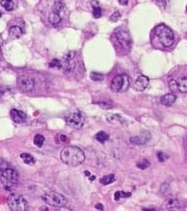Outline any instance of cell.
Listing matches in <instances>:
<instances>
[{"label": "cell", "instance_id": "cell-1", "mask_svg": "<svg viewBox=\"0 0 187 211\" xmlns=\"http://www.w3.org/2000/svg\"><path fill=\"white\" fill-rule=\"evenodd\" d=\"M61 161L70 166H78L84 162L85 155L81 149L71 145L61 150L60 154Z\"/></svg>", "mask_w": 187, "mask_h": 211}, {"label": "cell", "instance_id": "cell-2", "mask_svg": "<svg viewBox=\"0 0 187 211\" xmlns=\"http://www.w3.org/2000/svg\"><path fill=\"white\" fill-rule=\"evenodd\" d=\"M19 179V174L15 170L12 168L4 169L0 176V181L3 187L8 191H12L16 187Z\"/></svg>", "mask_w": 187, "mask_h": 211}, {"label": "cell", "instance_id": "cell-3", "mask_svg": "<svg viewBox=\"0 0 187 211\" xmlns=\"http://www.w3.org/2000/svg\"><path fill=\"white\" fill-rule=\"evenodd\" d=\"M155 33L160 42L165 47H170L174 43V34L170 28L163 24L159 25L155 28Z\"/></svg>", "mask_w": 187, "mask_h": 211}, {"label": "cell", "instance_id": "cell-4", "mask_svg": "<svg viewBox=\"0 0 187 211\" xmlns=\"http://www.w3.org/2000/svg\"><path fill=\"white\" fill-rule=\"evenodd\" d=\"M42 199L48 205L56 208L65 207L68 204L67 198L59 193L55 191L46 193L42 196Z\"/></svg>", "mask_w": 187, "mask_h": 211}, {"label": "cell", "instance_id": "cell-5", "mask_svg": "<svg viewBox=\"0 0 187 211\" xmlns=\"http://www.w3.org/2000/svg\"><path fill=\"white\" fill-rule=\"evenodd\" d=\"M111 90L114 92H123L129 89L130 79L126 74L118 75L114 78L111 82Z\"/></svg>", "mask_w": 187, "mask_h": 211}, {"label": "cell", "instance_id": "cell-6", "mask_svg": "<svg viewBox=\"0 0 187 211\" xmlns=\"http://www.w3.org/2000/svg\"><path fill=\"white\" fill-rule=\"evenodd\" d=\"M8 204L13 211H25L27 209V202L23 196L19 194H11L8 198Z\"/></svg>", "mask_w": 187, "mask_h": 211}, {"label": "cell", "instance_id": "cell-7", "mask_svg": "<svg viewBox=\"0 0 187 211\" xmlns=\"http://www.w3.org/2000/svg\"><path fill=\"white\" fill-rule=\"evenodd\" d=\"M112 38L115 43H117L123 50L128 49L131 44V38L127 32L123 29H117L112 34Z\"/></svg>", "mask_w": 187, "mask_h": 211}, {"label": "cell", "instance_id": "cell-8", "mask_svg": "<svg viewBox=\"0 0 187 211\" xmlns=\"http://www.w3.org/2000/svg\"><path fill=\"white\" fill-rule=\"evenodd\" d=\"M67 124L74 129L81 128L84 124V118L79 112H73L65 118Z\"/></svg>", "mask_w": 187, "mask_h": 211}, {"label": "cell", "instance_id": "cell-9", "mask_svg": "<svg viewBox=\"0 0 187 211\" xmlns=\"http://www.w3.org/2000/svg\"><path fill=\"white\" fill-rule=\"evenodd\" d=\"M17 84L19 88L25 92H32L35 88V81L28 76H20L17 79Z\"/></svg>", "mask_w": 187, "mask_h": 211}, {"label": "cell", "instance_id": "cell-10", "mask_svg": "<svg viewBox=\"0 0 187 211\" xmlns=\"http://www.w3.org/2000/svg\"><path fill=\"white\" fill-rule=\"evenodd\" d=\"M180 209V204L175 198H169L163 202L161 206V210L167 211L179 210Z\"/></svg>", "mask_w": 187, "mask_h": 211}, {"label": "cell", "instance_id": "cell-11", "mask_svg": "<svg viewBox=\"0 0 187 211\" xmlns=\"http://www.w3.org/2000/svg\"><path fill=\"white\" fill-rule=\"evenodd\" d=\"M149 82V79L146 76L140 75L135 80L133 85V88L135 90L139 91V92H143L148 86Z\"/></svg>", "mask_w": 187, "mask_h": 211}, {"label": "cell", "instance_id": "cell-12", "mask_svg": "<svg viewBox=\"0 0 187 211\" xmlns=\"http://www.w3.org/2000/svg\"><path fill=\"white\" fill-rule=\"evenodd\" d=\"M74 52H70L64 56L65 59V64H64V70L68 72H71L74 70L76 67V63L74 60V57L75 55Z\"/></svg>", "mask_w": 187, "mask_h": 211}, {"label": "cell", "instance_id": "cell-13", "mask_svg": "<svg viewBox=\"0 0 187 211\" xmlns=\"http://www.w3.org/2000/svg\"><path fill=\"white\" fill-rule=\"evenodd\" d=\"M10 117L12 121L16 123H21L26 121L27 115L23 111L14 109L10 112Z\"/></svg>", "mask_w": 187, "mask_h": 211}, {"label": "cell", "instance_id": "cell-14", "mask_svg": "<svg viewBox=\"0 0 187 211\" xmlns=\"http://www.w3.org/2000/svg\"><path fill=\"white\" fill-rule=\"evenodd\" d=\"M175 100H176V96L174 94H167L161 97V103L165 106L170 107L173 105Z\"/></svg>", "mask_w": 187, "mask_h": 211}, {"label": "cell", "instance_id": "cell-15", "mask_svg": "<svg viewBox=\"0 0 187 211\" xmlns=\"http://www.w3.org/2000/svg\"><path fill=\"white\" fill-rule=\"evenodd\" d=\"M150 139V137L148 138V136L145 134V135L142 136H135L132 137L130 138V142L133 145H144L146 142H147Z\"/></svg>", "mask_w": 187, "mask_h": 211}, {"label": "cell", "instance_id": "cell-16", "mask_svg": "<svg viewBox=\"0 0 187 211\" xmlns=\"http://www.w3.org/2000/svg\"><path fill=\"white\" fill-rule=\"evenodd\" d=\"M23 35V31L22 29L18 26H12L9 29V35L11 38L18 39L21 37Z\"/></svg>", "mask_w": 187, "mask_h": 211}, {"label": "cell", "instance_id": "cell-17", "mask_svg": "<svg viewBox=\"0 0 187 211\" xmlns=\"http://www.w3.org/2000/svg\"><path fill=\"white\" fill-rule=\"evenodd\" d=\"M177 85H178V90L180 91L182 93H186L187 91V82H186V78L183 77L180 78L178 79Z\"/></svg>", "mask_w": 187, "mask_h": 211}, {"label": "cell", "instance_id": "cell-18", "mask_svg": "<svg viewBox=\"0 0 187 211\" xmlns=\"http://www.w3.org/2000/svg\"><path fill=\"white\" fill-rule=\"evenodd\" d=\"M49 21L52 25H57L61 21V14L51 12L49 16Z\"/></svg>", "mask_w": 187, "mask_h": 211}, {"label": "cell", "instance_id": "cell-19", "mask_svg": "<svg viewBox=\"0 0 187 211\" xmlns=\"http://www.w3.org/2000/svg\"><path fill=\"white\" fill-rule=\"evenodd\" d=\"M115 174H109V175H106L101 178V179H100V183H101L102 185H108L112 183L113 182L115 181Z\"/></svg>", "mask_w": 187, "mask_h": 211}, {"label": "cell", "instance_id": "cell-20", "mask_svg": "<svg viewBox=\"0 0 187 211\" xmlns=\"http://www.w3.org/2000/svg\"><path fill=\"white\" fill-rule=\"evenodd\" d=\"M109 139L108 134H106L104 131H100L96 135H95V139L100 143L104 144L106 141H108Z\"/></svg>", "mask_w": 187, "mask_h": 211}, {"label": "cell", "instance_id": "cell-21", "mask_svg": "<svg viewBox=\"0 0 187 211\" xmlns=\"http://www.w3.org/2000/svg\"><path fill=\"white\" fill-rule=\"evenodd\" d=\"M1 6L4 8L6 11H12L14 9V2L12 0H2L1 2Z\"/></svg>", "mask_w": 187, "mask_h": 211}, {"label": "cell", "instance_id": "cell-22", "mask_svg": "<svg viewBox=\"0 0 187 211\" xmlns=\"http://www.w3.org/2000/svg\"><path fill=\"white\" fill-rule=\"evenodd\" d=\"M21 158L23 159V162L27 164H34L35 163V159L34 157L29 154H22L20 155Z\"/></svg>", "mask_w": 187, "mask_h": 211}, {"label": "cell", "instance_id": "cell-23", "mask_svg": "<svg viewBox=\"0 0 187 211\" xmlns=\"http://www.w3.org/2000/svg\"><path fill=\"white\" fill-rule=\"evenodd\" d=\"M63 10V5L61 2H55L53 6L52 12L61 14Z\"/></svg>", "mask_w": 187, "mask_h": 211}, {"label": "cell", "instance_id": "cell-24", "mask_svg": "<svg viewBox=\"0 0 187 211\" xmlns=\"http://www.w3.org/2000/svg\"><path fill=\"white\" fill-rule=\"evenodd\" d=\"M44 137L42 134H36L34 137V143L38 147H42V145L44 143Z\"/></svg>", "mask_w": 187, "mask_h": 211}, {"label": "cell", "instance_id": "cell-25", "mask_svg": "<svg viewBox=\"0 0 187 211\" xmlns=\"http://www.w3.org/2000/svg\"><path fill=\"white\" fill-rule=\"evenodd\" d=\"M131 195V194L129 192H124L123 191H116L115 194V200L116 201H118L120 198H128V197H130Z\"/></svg>", "mask_w": 187, "mask_h": 211}, {"label": "cell", "instance_id": "cell-26", "mask_svg": "<svg viewBox=\"0 0 187 211\" xmlns=\"http://www.w3.org/2000/svg\"><path fill=\"white\" fill-rule=\"evenodd\" d=\"M91 79L95 82H101L104 80V75L97 72L91 73Z\"/></svg>", "mask_w": 187, "mask_h": 211}, {"label": "cell", "instance_id": "cell-27", "mask_svg": "<svg viewBox=\"0 0 187 211\" xmlns=\"http://www.w3.org/2000/svg\"><path fill=\"white\" fill-rule=\"evenodd\" d=\"M136 166L138 168L142 169V170H145L146 168H148V167L150 166V162L147 160V159H142V160L139 161L137 163Z\"/></svg>", "mask_w": 187, "mask_h": 211}, {"label": "cell", "instance_id": "cell-28", "mask_svg": "<svg viewBox=\"0 0 187 211\" xmlns=\"http://www.w3.org/2000/svg\"><path fill=\"white\" fill-rule=\"evenodd\" d=\"M169 87H170V89L172 92H176L178 90L177 82L174 80V79L170 80V82H169Z\"/></svg>", "mask_w": 187, "mask_h": 211}, {"label": "cell", "instance_id": "cell-29", "mask_svg": "<svg viewBox=\"0 0 187 211\" xmlns=\"http://www.w3.org/2000/svg\"><path fill=\"white\" fill-rule=\"evenodd\" d=\"M157 158H158L159 161L161 162H164L169 158V156L166 154H165V153L162 151H159L158 153H157Z\"/></svg>", "mask_w": 187, "mask_h": 211}, {"label": "cell", "instance_id": "cell-30", "mask_svg": "<svg viewBox=\"0 0 187 211\" xmlns=\"http://www.w3.org/2000/svg\"><path fill=\"white\" fill-rule=\"evenodd\" d=\"M93 16L95 19H99L101 16V9L99 6H93Z\"/></svg>", "mask_w": 187, "mask_h": 211}, {"label": "cell", "instance_id": "cell-31", "mask_svg": "<svg viewBox=\"0 0 187 211\" xmlns=\"http://www.w3.org/2000/svg\"><path fill=\"white\" fill-rule=\"evenodd\" d=\"M50 67H57L58 69H61L62 67V65L61 63V61L58 59H53L50 62L49 64Z\"/></svg>", "mask_w": 187, "mask_h": 211}, {"label": "cell", "instance_id": "cell-32", "mask_svg": "<svg viewBox=\"0 0 187 211\" xmlns=\"http://www.w3.org/2000/svg\"><path fill=\"white\" fill-rule=\"evenodd\" d=\"M120 18V14L119 12H115L110 16V20L112 22H117Z\"/></svg>", "mask_w": 187, "mask_h": 211}, {"label": "cell", "instance_id": "cell-33", "mask_svg": "<svg viewBox=\"0 0 187 211\" xmlns=\"http://www.w3.org/2000/svg\"><path fill=\"white\" fill-rule=\"evenodd\" d=\"M99 105L104 110H109V109L112 107V105L110 103H107V102H102V103H99Z\"/></svg>", "mask_w": 187, "mask_h": 211}, {"label": "cell", "instance_id": "cell-34", "mask_svg": "<svg viewBox=\"0 0 187 211\" xmlns=\"http://www.w3.org/2000/svg\"><path fill=\"white\" fill-rule=\"evenodd\" d=\"M119 3L123 6H127L128 3V0H119Z\"/></svg>", "mask_w": 187, "mask_h": 211}, {"label": "cell", "instance_id": "cell-35", "mask_svg": "<svg viewBox=\"0 0 187 211\" xmlns=\"http://www.w3.org/2000/svg\"><path fill=\"white\" fill-rule=\"evenodd\" d=\"M95 208L98 210H103L104 209V206L101 204H98L96 206H95Z\"/></svg>", "mask_w": 187, "mask_h": 211}, {"label": "cell", "instance_id": "cell-36", "mask_svg": "<svg viewBox=\"0 0 187 211\" xmlns=\"http://www.w3.org/2000/svg\"><path fill=\"white\" fill-rule=\"evenodd\" d=\"M60 139H61V141H65L66 139H67V138H66L65 135H61V136L60 137Z\"/></svg>", "mask_w": 187, "mask_h": 211}, {"label": "cell", "instance_id": "cell-37", "mask_svg": "<svg viewBox=\"0 0 187 211\" xmlns=\"http://www.w3.org/2000/svg\"><path fill=\"white\" fill-rule=\"evenodd\" d=\"M3 39H2V38L1 37V36H0V48H1V47H2V46L3 44Z\"/></svg>", "mask_w": 187, "mask_h": 211}, {"label": "cell", "instance_id": "cell-38", "mask_svg": "<svg viewBox=\"0 0 187 211\" xmlns=\"http://www.w3.org/2000/svg\"><path fill=\"white\" fill-rule=\"evenodd\" d=\"M84 173H85L86 176H88V177H89V176H90V175H91V173L89 172V171H85V172H84Z\"/></svg>", "mask_w": 187, "mask_h": 211}, {"label": "cell", "instance_id": "cell-39", "mask_svg": "<svg viewBox=\"0 0 187 211\" xmlns=\"http://www.w3.org/2000/svg\"><path fill=\"white\" fill-rule=\"evenodd\" d=\"M95 179V176H93V177H91L89 179H90V181H94Z\"/></svg>", "mask_w": 187, "mask_h": 211}, {"label": "cell", "instance_id": "cell-40", "mask_svg": "<svg viewBox=\"0 0 187 211\" xmlns=\"http://www.w3.org/2000/svg\"><path fill=\"white\" fill-rule=\"evenodd\" d=\"M1 16H2V13L0 12V17H1Z\"/></svg>", "mask_w": 187, "mask_h": 211}]
</instances>
